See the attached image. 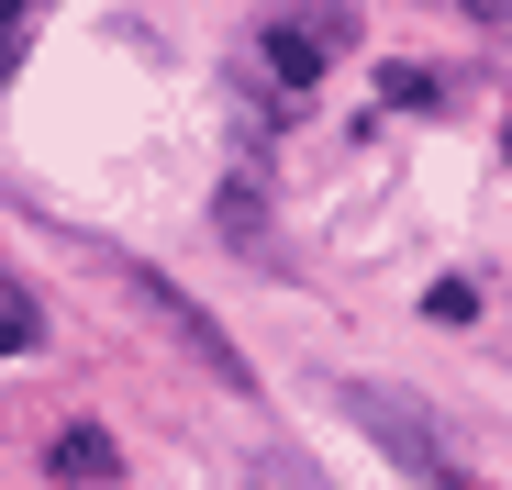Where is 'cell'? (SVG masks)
<instances>
[{
	"label": "cell",
	"mask_w": 512,
	"mask_h": 490,
	"mask_svg": "<svg viewBox=\"0 0 512 490\" xmlns=\"http://www.w3.org/2000/svg\"><path fill=\"white\" fill-rule=\"evenodd\" d=\"M112 279H123V290H134V301H145V312H156V323H167V335H179V346H190L223 390H245V379H256V368L234 357V335H223V323H212L190 290H167V279H156V268H134V257H112Z\"/></svg>",
	"instance_id": "obj_2"
},
{
	"label": "cell",
	"mask_w": 512,
	"mask_h": 490,
	"mask_svg": "<svg viewBox=\"0 0 512 490\" xmlns=\"http://www.w3.org/2000/svg\"><path fill=\"white\" fill-rule=\"evenodd\" d=\"M23 45H34V23H23V12H0V78L23 67Z\"/></svg>",
	"instance_id": "obj_6"
},
{
	"label": "cell",
	"mask_w": 512,
	"mask_h": 490,
	"mask_svg": "<svg viewBox=\"0 0 512 490\" xmlns=\"http://www.w3.org/2000/svg\"><path fill=\"white\" fill-rule=\"evenodd\" d=\"M67 490H90V479H123V446L112 435H90V424H78V435H56V457H45Z\"/></svg>",
	"instance_id": "obj_3"
},
{
	"label": "cell",
	"mask_w": 512,
	"mask_h": 490,
	"mask_svg": "<svg viewBox=\"0 0 512 490\" xmlns=\"http://www.w3.org/2000/svg\"><path fill=\"white\" fill-rule=\"evenodd\" d=\"M245 490H323V479H312V457H290V446H268V457L245 468Z\"/></svg>",
	"instance_id": "obj_4"
},
{
	"label": "cell",
	"mask_w": 512,
	"mask_h": 490,
	"mask_svg": "<svg viewBox=\"0 0 512 490\" xmlns=\"http://www.w3.org/2000/svg\"><path fill=\"white\" fill-rule=\"evenodd\" d=\"M334 401H346V413H357V424H368V435H379V446H390L412 479H435V490H490V479H468V468H457L446 424L423 413L412 390H379V379H334Z\"/></svg>",
	"instance_id": "obj_1"
},
{
	"label": "cell",
	"mask_w": 512,
	"mask_h": 490,
	"mask_svg": "<svg viewBox=\"0 0 512 490\" xmlns=\"http://www.w3.org/2000/svg\"><path fill=\"white\" fill-rule=\"evenodd\" d=\"M312 56H323V34H268V67L290 78V90H301V78H312Z\"/></svg>",
	"instance_id": "obj_5"
}]
</instances>
